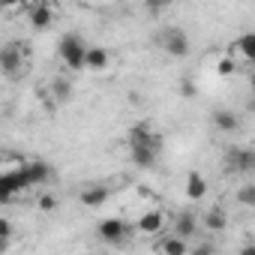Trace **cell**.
Returning <instances> with one entry per match:
<instances>
[{
	"mask_svg": "<svg viewBox=\"0 0 255 255\" xmlns=\"http://www.w3.org/2000/svg\"><path fill=\"white\" fill-rule=\"evenodd\" d=\"M27 69V48L21 42H6L0 48V72L6 78H21Z\"/></svg>",
	"mask_w": 255,
	"mask_h": 255,
	"instance_id": "1",
	"label": "cell"
},
{
	"mask_svg": "<svg viewBox=\"0 0 255 255\" xmlns=\"http://www.w3.org/2000/svg\"><path fill=\"white\" fill-rule=\"evenodd\" d=\"M156 42L162 45V51H165L168 57H177V60L189 57V51H192L189 36H186V30H180V27H168V30L156 33Z\"/></svg>",
	"mask_w": 255,
	"mask_h": 255,
	"instance_id": "2",
	"label": "cell"
},
{
	"mask_svg": "<svg viewBox=\"0 0 255 255\" xmlns=\"http://www.w3.org/2000/svg\"><path fill=\"white\" fill-rule=\"evenodd\" d=\"M84 48H87V45L81 42L78 33H66V36L60 39L57 51H60V60L66 63V69H72V72L84 69Z\"/></svg>",
	"mask_w": 255,
	"mask_h": 255,
	"instance_id": "3",
	"label": "cell"
},
{
	"mask_svg": "<svg viewBox=\"0 0 255 255\" xmlns=\"http://www.w3.org/2000/svg\"><path fill=\"white\" fill-rule=\"evenodd\" d=\"M225 168L237 171V174H249L255 168V153L249 147H231V150H225Z\"/></svg>",
	"mask_w": 255,
	"mask_h": 255,
	"instance_id": "4",
	"label": "cell"
},
{
	"mask_svg": "<svg viewBox=\"0 0 255 255\" xmlns=\"http://www.w3.org/2000/svg\"><path fill=\"white\" fill-rule=\"evenodd\" d=\"M33 183H30V177H27V168H24V162L18 165V168H12V171H6V174H0V189H6L9 195H21L24 189H30Z\"/></svg>",
	"mask_w": 255,
	"mask_h": 255,
	"instance_id": "5",
	"label": "cell"
},
{
	"mask_svg": "<svg viewBox=\"0 0 255 255\" xmlns=\"http://www.w3.org/2000/svg\"><path fill=\"white\" fill-rule=\"evenodd\" d=\"M96 234L105 243H123L126 237H129V225H126L123 219H117V216H111V219H102L96 225Z\"/></svg>",
	"mask_w": 255,
	"mask_h": 255,
	"instance_id": "6",
	"label": "cell"
},
{
	"mask_svg": "<svg viewBox=\"0 0 255 255\" xmlns=\"http://www.w3.org/2000/svg\"><path fill=\"white\" fill-rule=\"evenodd\" d=\"M129 144H150L153 150H162V135L144 120V123H135L129 129Z\"/></svg>",
	"mask_w": 255,
	"mask_h": 255,
	"instance_id": "7",
	"label": "cell"
},
{
	"mask_svg": "<svg viewBox=\"0 0 255 255\" xmlns=\"http://www.w3.org/2000/svg\"><path fill=\"white\" fill-rule=\"evenodd\" d=\"M228 57H234L237 63H252V57H255V36H252V33L237 36V39L228 45Z\"/></svg>",
	"mask_w": 255,
	"mask_h": 255,
	"instance_id": "8",
	"label": "cell"
},
{
	"mask_svg": "<svg viewBox=\"0 0 255 255\" xmlns=\"http://www.w3.org/2000/svg\"><path fill=\"white\" fill-rule=\"evenodd\" d=\"M153 249L156 252H165V255H186L192 246H189V240L186 237H180V234H165V237H159L156 243H153Z\"/></svg>",
	"mask_w": 255,
	"mask_h": 255,
	"instance_id": "9",
	"label": "cell"
},
{
	"mask_svg": "<svg viewBox=\"0 0 255 255\" xmlns=\"http://www.w3.org/2000/svg\"><path fill=\"white\" fill-rule=\"evenodd\" d=\"M135 231H141V234H159V231H165V213L159 207L141 213L138 222H135Z\"/></svg>",
	"mask_w": 255,
	"mask_h": 255,
	"instance_id": "10",
	"label": "cell"
},
{
	"mask_svg": "<svg viewBox=\"0 0 255 255\" xmlns=\"http://www.w3.org/2000/svg\"><path fill=\"white\" fill-rule=\"evenodd\" d=\"M54 18H57V12H54L51 3H45V0L30 9V27H33V30H48V27L54 24Z\"/></svg>",
	"mask_w": 255,
	"mask_h": 255,
	"instance_id": "11",
	"label": "cell"
},
{
	"mask_svg": "<svg viewBox=\"0 0 255 255\" xmlns=\"http://www.w3.org/2000/svg\"><path fill=\"white\" fill-rule=\"evenodd\" d=\"M213 126H216V132L231 135V132L240 129V117H237L234 111H228V108H216V111H213Z\"/></svg>",
	"mask_w": 255,
	"mask_h": 255,
	"instance_id": "12",
	"label": "cell"
},
{
	"mask_svg": "<svg viewBox=\"0 0 255 255\" xmlns=\"http://www.w3.org/2000/svg\"><path fill=\"white\" fill-rule=\"evenodd\" d=\"M129 156L138 168H153L159 159V150H153L150 144H129Z\"/></svg>",
	"mask_w": 255,
	"mask_h": 255,
	"instance_id": "13",
	"label": "cell"
},
{
	"mask_svg": "<svg viewBox=\"0 0 255 255\" xmlns=\"http://www.w3.org/2000/svg\"><path fill=\"white\" fill-rule=\"evenodd\" d=\"M78 198H81L84 207H102V204L111 198V189H108L105 183H93V186H87Z\"/></svg>",
	"mask_w": 255,
	"mask_h": 255,
	"instance_id": "14",
	"label": "cell"
},
{
	"mask_svg": "<svg viewBox=\"0 0 255 255\" xmlns=\"http://www.w3.org/2000/svg\"><path fill=\"white\" fill-rule=\"evenodd\" d=\"M108 63H111V54H108L105 48H99V45H90V48H84V69L102 72Z\"/></svg>",
	"mask_w": 255,
	"mask_h": 255,
	"instance_id": "15",
	"label": "cell"
},
{
	"mask_svg": "<svg viewBox=\"0 0 255 255\" xmlns=\"http://www.w3.org/2000/svg\"><path fill=\"white\" fill-rule=\"evenodd\" d=\"M186 198L189 201H204L207 198V180L201 171H189L186 174Z\"/></svg>",
	"mask_w": 255,
	"mask_h": 255,
	"instance_id": "16",
	"label": "cell"
},
{
	"mask_svg": "<svg viewBox=\"0 0 255 255\" xmlns=\"http://www.w3.org/2000/svg\"><path fill=\"white\" fill-rule=\"evenodd\" d=\"M171 231L180 234V237H186V240L195 237V234H198V219H195V213H189V210L180 213V216L174 219V228H171Z\"/></svg>",
	"mask_w": 255,
	"mask_h": 255,
	"instance_id": "17",
	"label": "cell"
},
{
	"mask_svg": "<svg viewBox=\"0 0 255 255\" xmlns=\"http://www.w3.org/2000/svg\"><path fill=\"white\" fill-rule=\"evenodd\" d=\"M24 168H27V177H30L33 186L36 183H48V177H51V168H48L45 159H30V162H24Z\"/></svg>",
	"mask_w": 255,
	"mask_h": 255,
	"instance_id": "18",
	"label": "cell"
},
{
	"mask_svg": "<svg viewBox=\"0 0 255 255\" xmlns=\"http://www.w3.org/2000/svg\"><path fill=\"white\" fill-rule=\"evenodd\" d=\"M204 225H207V231H225L228 219H225V213H222L219 207H210V210L204 213Z\"/></svg>",
	"mask_w": 255,
	"mask_h": 255,
	"instance_id": "19",
	"label": "cell"
},
{
	"mask_svg": "<svg viewBox=\"0 0 255 255\" xmlns=\"http://www.w3.org/2000/svg\"><path fill=\"white\" fill-rule=\"evenodd\" d=\"M237 204H240V207H255V183H243V186H240Z\"/></svg>",
	"mask_w": 255,
	"mask_h": 255,
	"instance_id": "20",
	"label": "cell"
},
{
	"mask_svg": "<svg viewBox=\"0 0 255 255\" xmlns=\"http://www.w3.org/2000/svg\"><path fill=\"white\" fill-rule=\"evenodd\" d=\"M171 3H174V0H144V12L156 18V15H162Z\"/></svg>",
	"mask_w": 255,
	"mask_h": 255,
	"instance_id": "21",
	"label": "cell"
},
{
	"mask_svg": "<svg viewBox=\"0 0 255 255\" xmlns=\"http://www.w3.org/2000/svg\"><path fill=\"white\" fill-rule=\"evenodd\" d=\"M51 90H54V99H57V102H66V99L72 96V84L63 81V78H57V81L51 84Z\"/></svg>",
	"mask_w": 255,
	"mask_h": 255,
	"instance_id": "22",
	"label": "cell"
},
{
	"mask_svg": "<svg viewBox=\"0 0 255 255\" xmlns=\"http://www.w3.org/2000/svg\"><path fill=\"white\" fill-rule=\"evenodd\" d=\"M237 66H240V63H237L234 57H228V54H225V57L216 63V72H219V75H234V72H237Z\"/></svg>",
	"mask_w": 255,
	"mask_h": 255,
	"instance_id": "23",
	"label": "cell"
},
{
	"mask_svg": "<svg viewBox=\"0 0 255 255\" xmlns=\"http://www.w3.org/2000/svg\"><path fill=\"white\" fill-rule=\"evenodd\" d=\"M36 204H39V210H45V213H51V210L57 207V198H54V195H48V192H42V195L36 198Z\"/></svg>",
	"mask_w": 255,
	"mask_h": 255,
	"instance_id": "24",
	"label": "cell"
},
{
	"mask_svg": "<svg viewBox=\"0 0 255 255\" xmlns=\"http://www.w3.org/2000/svg\"><path fill=\"white\" fill-rule=\"evenodd\" d=\"M0 237H15V225L6 216H0Z\"/></svg>",
	"mask_w": 255,
	"mask_h": 255,
	"instance_id": "25",
	"label": "cell"
},
{
	"mask_svg": "<svg viewBox=\"0 0 255 255\" xmlns=\"http://www.w3.org/2000/svg\"><path fill=\"white\" fill-rule=\"evenodd\" d=\"M24 6V0H0V12H15Z\"/></svg>",
	"mask_w": 255,
	"mask_h": 255,
	"instance_id": "26",
	"label": "cell"
},
{
	"mask_svg": "<svg viewBox=\"0 0 255 255\" xmlns=\"http://www.w3.org/2000/svg\"><path fill=\"white\" fill-rule=\"evenodd\" d=\"M180 93H183L186 99H192V96H195V81H192V78H183V81H180Z\"/></svg>",
	"mask_w": 255,
	"mask_h": 255,
	"instance_id": "27",
	"label": "cell"
},
{
	"mask_svg": "<svg viewBox=\"0 0 255 255\" xmlns=\"http://www.w3.org/2000/svg\"><path fill=\"white\" fill-rule=\"evenodd\" d=\"M12 246V237H0V252H6Z\"/></svg>",
	"mask_w": 255,
	"mask_h": 255,
	"instance_id": "28",
	"label": "cell"
}]
</instances>
